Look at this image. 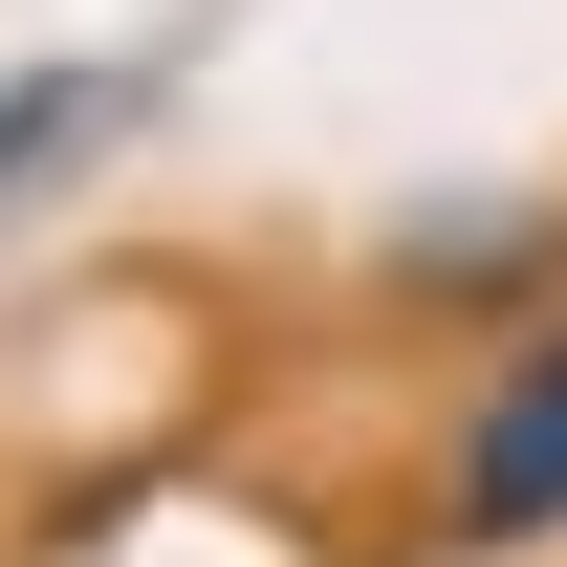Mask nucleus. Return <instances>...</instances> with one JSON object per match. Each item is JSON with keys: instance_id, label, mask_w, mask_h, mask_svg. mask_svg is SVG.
I'll list each match as a JSON object with an SVG mask.
<instances>
[{"instance_id": "nucleus-2", "label": "nucleus", "mask_w": 567, "mask_h": 567, "mask_svg": "<svg viewBox=\"0 0 567 567\" xmlns=\"http://www.w3.org/2000/svg\"><path fill=\"white\" fill-rule=\"evenodd\" d=\"M546 240H567V218H415L393 284H415V306H502V284H546Z\"/></svg>"}, {"instance_id": "nucleus-1", "label": "nucleus", "mask_w": 567, "mask_h": 567, "mask_svg": "<svg viewBox=\"0 0 567 567\" xmlns=\"http://www.w3.org/2000/svg\"><path fill=\"white\" fill-rule=\"evenodd\" d=\"M458 546H567V306L458 393Z\"/></svg>"}, {"instance_id": "nucleus-3", "label": "nucleus", "mask_w": 567, "mask_h": 567, "mask_svg": "<svg viewBox=\"0 0 567 567\" xmlns=\"http://www.w3.org/2000/svg\"><path fill=\"white\" fill-rule=\"evenodd\" d=\"M87 132H110V66H0V197L44 153H87Z\"/></svg>"}]
</instances>
